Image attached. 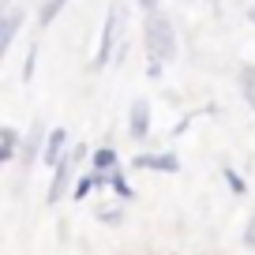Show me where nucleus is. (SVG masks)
Returning a JSON list of instances; mask_svg holds the SVG:
<instances>
[{
    "instance_id": "f257e3e1",
    "label": "nucleus",
    "mask_w": 255,
    "mask_h": 255,
    "mask_svg": "<svg viewBox=\"0 0 255 255\" xmlns=\"http://www.w3.org/2000/svg\"><path fill=\"white\" fill-rule=\"evenodd\" d=\"M146 60H158V64H169L176 53V38H173V23H169L165 15H146Z\"/></svg>"
},
{
    "instance_id": "f03ea898",
    "label": "nucleus",
    "mask_w": 255,
    "mask_h": 255,
    "mask_svg": "<svg viewBox=\"0 0 255 255\" xmlns=\"http://www.w3.org/2000/svg\"><path fill=\"white\" fill-rule=\"evenodd\" d=\"M83 154H87V146H83V143H75V146H72V154H64V161H60V165H53V184H49V191H45V203H49V207H56V203H60V195L68 191L72 169L83 161Z\"/></svg>"
},
{
    "instance_id": "7ed1b4c3",
    "label": "nucleus",
    "mask_w": 255,
    "mask_h": 255,
    "mask_svg": "<svg viewBox=\"0 0 255 255\" xmlns=\"http://www.w3.org/2000/svg\"><path fill=\"white\" fill-rule=\"evenodd\" d=\"M117 30H120V11H117V8H109V11H105L102 45H98V56H94V64H90V68H105V64H109L113 49H117Z\"/></svg>"
},
{
    "instance_id": "20e7f679",
    "label": "nucleus",
    "mask_w": 255,
    "mask_h": 255,
    "mask_svg": "<svg viewBox=\"0 0 255 255\" xmlns=\"http://www.w3.org/2000/svg\"><path fill=\"white\" fill-rule=\"evenodd\" d=\"M131 165L135 169H150V173H176V169H180V158L169 154V150L165 154H139Z\"/></svg>"
},
{
    "instance_id": "39448f33",
    "label": "nucleus",
    "mask_w": 255,
    "mask_h": 255,
    "mask_svg": "<svg viewBox=\"0 0 255 255\" xmlns=\"http://www.w3.org/2000/svg\"><path fill=\"white\" fill-rule=\"evenodd\" d=\"M128 131L131 139H146L150 135V102H131V117H128Z\"/></svg>"
},
{
    "instance_id": "423d86ee",
    "label": "nucleus",
    "mask_w": 255,
    "mask_h": 255,
    "mask_svg": "<svg viewBox=\"0 0 255 255\" xmlns=\"http://www.w3.org/2000/svg\"><path fill=\"white\" fill-rule=\"evenodd\" d=\"M45 128H41V120H34V124H30V135H26L23 139V161H26V165H30V161L34 158H41V154H45Z\"/></svg>"
},
{
    "instance_id": "0eeeda50",
    "label": "nucleus",
    "mask_w": 255,
    "mask_h": 255,
    "mask_svg": "<svg viewBox=\"0 0 255 255\" xmlns=\"http://www.w3.org/2000/svg\"><path fill=\"white\" fill-rule=\"evenodd\" d=\"M64 146H68V131H64V128H53L49 139H45V154H41V161H45V165H60V161H64Z\"/></svg>"
},
{
    "instance_id": "6e6552de",
    "label": "nucleus",
    "mask_w": 255,
    "mask_h": 255,
    "mask_svg": "<svg viewBox=\"0 0 255 255\" xmlns=\"http://www.w3.org/2000/svg\"><path fill=\"white\" fill-rule=\"evenodd\" d=\"M102 184H109V173H98V169H90V173H83L79 180H75L72 188V199H87L94 188H102Z\"/></svg>"
},
{
    "instance_id": "1a4fd4ad",
    "label": "nucleus",
    "mask_w": 255,
    "mask_h": 255,
    "mask_svg": "<svg viewBox=\"0 0 255 255\" xmlns=\"http://www.w3.org/2000/svg\"><path fill=\"white\" fill-rule=\"evenodd\" d=\"M19 26H23V11H8V15H4V23H0V53H8V49H11Z\"/></svg>"
},
{
    "instance_id": "9d476101",
    "label": "nucleus",
    "mask_w": 255,
    "mask_h": 255,
    "mask_svg": "<svg viewBox=\"0 0 255 255\" xmlns=\"http://www.w3.org/2000/svg\"><path fill=\"white\" fill-rule=\"evenodd\" d=\"M90 169H98V173H113V169H120V154L113 150V146H98V150L90 154Z\"/></svg>"
},
{
    "instance_id": "9b49d317",
    "label": "nucleus",
    "mask_w": 255,
    "mask_h": 255,
    "mask_svg": "<svg viewBox=\"0 0 255 255\" xmlns=\"http://www.w3.org/2000/svg\"><path fill=\"white\" fill-rule=\"evenodd\" d=\"M109 188H113V195L117 199H135V191H131V184H128V176H124V169H113L109 173Z\"/></svg>"
},
{
    "instance_id": "f8f14e48",
    "label": "nucleus",
    "mask_w": 255,
    "mask_h": 255,
    "mask_svg": "<svg viewBox=\"0 0 255 255\" xmlns=\"http://www.w3.org/2000/svg\"><path fill=\"white\" fill-rule=\"evenodd\" d=\"M15 150H19V131L15 128H4L0 131V161H11Z\"/></svg>"
},
{
    "instance_id": "ddd939ff",
    "label": "nucleus",
    "mask_w": 255,
    "mask_h": 255,
    "mask_svg": "<svg viewBox=\"0 0 255 255\" xmlns=\"http://www.w3.org/2000/svg\"><path fill=\"white\" fill-rule=\"evenodd\" d=\"M240 94H244V102L255 109V68H252V64L240 68Z\"/></svg>"
},
{
    "instance_id": "4468645a",
    "label": "nucleus",
    "mask_w": 255,
    "mask_h": 255,
    "mask_svg": "<svg viewBox=\"0 0 255 255\" xmlns=\"http://www.w3.org/2000/svg\"><path fill=\"white\" fill-rule=\"evenodd\" d=\"M64 4H68V0H45V4H41V11H38V23H41V26H49L56 15H60Z\"/></svg>"
},
{
    "instance_id": "2eb2a0df",
    "label": "nucleus",
    "mask_w": 255,
    "mask_h": 255,
    "mask_svg": "<svg viewBox=\"0 0 255 255\" xmlns=\"http://www.w3.org/2000/svg\"><path fill=\"white\" fill-rule=\"evenodd\" d=\"M225 184H229L233 195H244V191H248V180L237 173V169H225Z\"/></svg>"
},
{
    "instance_id": "dca6fc26",
    "label": "nucleus",
    "mask_w": 255,
    "mask_h": 255,
    "mask_svg": "<svg viewBox=\"0 0 255 255\" xmlns=\"http://www.w3.org/2000/svg\"><path fill=\"white\" fill-rule=\"evenodd\" d=\"M98 222H102V225H120V222H124V207H105V210H98Z\"/></svg>"
},
{
    "instance_id": "f3484780",
    "label": "nucleus",
    "mask_w": 255,
    "mask_h": 255,
    "mask_svg": "<svg viewBox=\"0 0 255 255\" xmlns=\"http://www.w3.org/2000/svg\"><path fill=\"white\" fill-rule=\"evenodd\" d=\"M34 60H38V49L30 45V53H26V64H23V79H26V83L34 79Z\"/></svg>"
},
{
    "instance_id": "a211bd4d",
    "label": "nucleus",
    "mask_w": 255,
    "mask_h": 255,
    "mask_svg": "<svg viewBox=\"0 0 255 255\" xmlns=\"http://www.w3.org/2000/svg\"><path fill=\"white\" fill-rule=\"evenodd\" d=\"M244 244H248V248H255V218H252V222H248V233H244Z\"/></svg>"
},
{
    "instance_id": "6ab92c4d",
    "label": "nucleus",
    "mask_w": 255,
    "mask_h": 255,
    "mask_svg": "<svg viewBox=\"0 0 255 255\" xmlns=\"http://www.w3.org/2000/svg\"><path fill=\"white\" fill-rule=\"evenodd\" d=\"M154 4H158V0H139V8H146V11H150Z\"/></svg>"
},
{
    "instance_id": "aec40b11",
    "label": "nucleus",
    "mask_w": 255,
    "mask_h": 255,
    "mask_svg": "<svg viewBox=\"0 0 255 255\" xmlns=\"http://www.w3.org/2000/svg\"><path fill=\"white\" fill-rule=\"evenodd\" d=\"M248 19H252V23H255V8H252V11H248Z\"/></svg>"
}]
</instances>
